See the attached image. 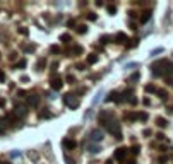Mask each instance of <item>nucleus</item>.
<instances>
[{
	"label": "nucleus",
	"mask_w": 173,
	"mask_h": 164,
	"mask_svg": "<svg viewBox=\"0 0 173 164\" xmlns=\"http://www.w3.org/2000/svg\"><path fill=\"white\" fill-rule=\"evenodd\" d=\"M58 51H60L58 46H51V53H58Z\"/></svg>",
	"instance_id": "obj_32"
},
{
	"label": "nucleus",
	"mask_w": 173,
	"mask_h": 164,
	"mask_svg": "<svg viewBox=\"0 0 173 164\" xmlns=\"http://www.w3.org/2000/svg\"><path fill=\"white\" fill-rule=\"evenodd\" d=\"M5 128H7V120L5 118H0V133L5 132Z\"/></svg>",
	"instance_id": "obj_17"
},
{
	"label": "nucleus",
	"mask_w": 173,
	"mask_h": 164,
	"mask_svg": "<svg viewBox=\"0 0 173 164\" xmlns=\"http://www.w3.org/2000/svg\"><path fill=\"white\" fill-rule=\"evenodd\" d=\"M146 92H158V89H156L153 84H148V86H146Z\"/></svg>",
	"instance_id": "obj_20"
},
{
	"label": "nucleus",
	"mask_w": 173,
	"mask_h": 164,
	"mask_svg": "<svg viewBox=\"0 0 173 164\" xmlns=\"http://www.w3.org/2000/svg\"><path fill=\"white\" fill-rule=\"evenodd\" d=\"M60 39H62L63 43H67V41H70V34H62V36H60Z\"/></svg>",
	"instance_id": "obj_24"
},
{
	"label": "nucleus",
	"mask_w": 173,
	"mask_h": 164,
	"mask_svg": "<svg viewBox=\"0 0 173 164\" xmlns=\"http://www.w3.org/2000/svg\"><path fill=\"white\" fill-rule=\"evenodd\" d=\"M96 62H98V56H96V55H94V53H93V55H89V56H88V63H89V65H94V63H96Z\"/></svg>",
	"instance_id": "obj_15"
},
{
	"label": "nucleus",
	"mask_w": 173,
	"mask_h": 164,
	"mask_svg": "<svg viewBox=\"0 0 173 164\" xmlns=\"http://www.w3.org/2000/svg\"><path fill=\"white\" fill-rule=\"evenodd\" d=\"M151 19V12H142V15H141V22L144 24V22H148Z\"/></svg>",
	"instance_id": "obj_13"
},
{
	"label": "nucleus",
	"mask_w": 173,
	"mask_h": 164,
	"mask_svg": "<svg viewBox=\"0 0 173 164\" xmlns=\"http://www.w3.org/2000/svg\"><path fill=\"white\" fill-rule=\"evenodd\" d=\"M88 19L89 21H96V14H88Z\"/></svg>",
	"instance_id": "obj_30"
},
{
	"label": "nucleus",
	"mask_w": 173,
	"mask_h": 164,
	"mask_svg": "<svg viewBox=\"0 0 173 164\" xmlns=\"http://www.w3.org/2000/svg\"><path fill=\"white\" fill-rule=\"evenodd\" d=\"M163 67H168V62H156L154 65H153V74L154 75H163V74H166V68H163Z\"/></svg>",
	"instance_id": "obj_3"
},
{
	"label": "nucleus",
	"mask_w": 173,
	"mask_h": 164,
	"mask_svg": "<svg viewBox=\"0 0 173 164\" xmlns=\"http://www.w3.org/2000/svg\"><path fill=\"white\" fill-rule=\"evenodd\" d=\"M51 115H50V111H43L41 115H39V118H50Z\"/></svg>",
	"instance_id": "obj_27"
},
{
	"label": "nucleus",
	"mask_w": 173,
	"mask_h": 164,
	"mask_svg": "<svg viewBox=\"0 0 173 164\" xmlns=\"http://www.w3.org/2000/svg\"><path fill=\"white\" fill-rule=\"evenodd\" d=\"M3 80H5V72L0 70V82H3Z\"/></svg>",
	"instance_id": "obj_33"
},
{
	"label": "nucleus",
	"mask_w": 173,
	"mask_h": 164,
	"mask_svg": "<svg viewBox=\"0 0 173 164\" xmlns=\"http://www.w3.org/2000/svg\"><path fill=\"white\" fill-rule=\"evenodd\" d=\"M77 33L79 34H86L88 33V26H84V24L82 26H77Z\"/></svg>",
	"instance_id": "obj_18"
},
{
	"label": "nucleus",
	"mask_w": 173,
	"mask_h": 164,
	"mask_svg": "<svg viewBox=\"0 0 173 164\" xmlns=\"http://www.w3.org/2000/svg\"><path fill=\"white\" fill-rule=\"evenodd\" d=\"M139 151H141V145H134V147L130 149V152H132V154H136V156L139 154Z\"/></svg>",
	"instance_id": "obj_23"
},
{
	"label": "nucleus",
	"mask_w": 173,
	"mask_h": 164,
	"mask_svg": "<svg viewBox=\"0 0 173 164\" xmlns=\"http://www.w3.org/2000/svg\"><path fill=\"white\" fill-rule=\"evenodd\" d=\"M127 41H129V38H127V34H125V33H117V34H115V43L125 44Z\"/></svg>",
	"instance_id": "obj_6"
},
{
	"label": "nucleus",
	"mask_w": 173,
	"mask_h": 164,
	"mask_svg": "<svg viewBox=\"0 0 173 164\" xmlns=\"http://www.w3.org/2000/svg\"><path fill=\"white\" fill-rule=\"evenodd\" d=\"M156 125H158V127H160V128H165V127H166V125H168V122H166V120H165V118H161V116H160V118H158V120H156Z\"/></svg>",
	"instance_id": "obj_12"
},
{
	"label": "nucleus",
	"mask_w": 173,
	"mask_h": 164,
	"mask_svg": "<svg viewBox=\"0 0 173 164\" xmlns=\"http://www.w3.org/2000/svg\"><path fill=\"white\" fill-rule=\"evenodd\" d=\"M108 12H110V14L113 15V14L117 12V7H115V5H108Z\"/></svg>",
	"instance_id": "obj_25"
},
{
	"label": "nucleus",
	"mask_w": 173,
	"mask_h": 164,
	"mask_svg": "<svg viewBox=\"0 0 173 164\" xmlns=\"http://www.w3.org/2000/svg\"><path fill=\"white\" fill-rule=\"evenodd\" d=\"M158 96H160V99H163V101H165V99L168 98V94H166V91H161V89L158 91Z\"/></svg>",
	"instance_id": "obj_21"
},
{
	"label": "nucleus",
	"mask_w": 173,
	"mask_h": 164,
	"mask_svg": "<svg viewBox=\"0 0 173 164\" xmlns=\"http://www.w3.org/2000/svg\"><path fill=\"white\" fill-rule=\"evenodd\" d=\"M67 80H69V84H74V82H75L74 75H67Z\"/></svg>",
	"instance_id": "obj_28"
},
{
	"label": "nucleus",
	"mask_w": 173,
	"mask_h": 164,
	"mask_svg": "<svg viewBox=\"0 0 173 164\" xmlns=\"http://www.w3.org/2000/svg\"><path fill=\"white\" fill-rule=\"evenodd\" d=\"M26 65H27V62H26V60H19V62H17V63H15V65H14V67H15V68H19V70H21V68H24V67H26Z\"/></svg>",
	"instance_id": "obj_16"
},
{
	"label": "nucleus",
	"mask_w": 173,
	"mask_h": 164,
	"mask_svg": "<svg viewBox=\"0 0 173 164\" xmlns=\"http://www.w3.org/2000/svg\"><path fill=\"white\" fill-rule=\"evenodd\" d=\"M142 133H144V135H146V137H149V135H151V130H148V128H146V130H144V132H142Z\"/></svg>",
	"instance_id": "obj_36"
},
{
	"label": "nucleus",
	"mask_w": 173,
	"mask_h": 164,
	"mask_svg": "<svg viewBox=\"0 0 173 164\" xmlns=\"http://www.w3.org/2000/svg\"><path fill=\"white\" fill-rule=\"evenodd\" d=\"M81 53H82V46L75 44V46L72 48V56H75V55H81Z\"/></svg>",
	"instance_id": "obj_14"
},
{
	"label": "nucleus",
	"mask_w": 173,
	"mask_h": 164,
	"mask_svg": "<svg viewBox=\"0 0 173 164\" xmlns=\"http://www.w3.org/2000/svg\"><path fill=\"white\" fill-rule=\"evenodd\" d=\"M127 151H129V149H125V147H118V149L115 151L113 157H115V159H118V161H122V159H125V156H127Z\"/></svg>",
	"instance_id": "obj_5"
},
{
	"label": "nucleus",
	"mask_w": 173,
	"mask_h": 164,
	"mask_svg": "<svg viewBox=\"0 0 173 164\" xmlns=\"http://www.w3.org/2000/svg\"><path fill=\"white\" fill-rule=\"evenodd\" d=\"M105 164H113V163H112V161H106V163H105Z\"/></svg>",
	"instance_id": "obj_38"
},
{
	"label": "nucleus",
	"mask_w": 173,
	"mask_h": 164,
	"mask_svg": "<svg viewBox=\"0 0 173 164\" xmlns=\"http://www.w3.org/2000/svg\"><path fill=\"white\" fill-rule=\"evenodd\" d=\"M24 50L31 53V51H34V44H27V46H24Z\"/></svg>",
	"instance_id": "obj_26"
},
{
	"label": "nucleus",
	"mask_w": 173,
	"mask_h": 164,
	"mask_svg": "<svg viewBox=\"0 0 173 164\" xmlns=\"http://www.w3.org/2000/svg\"><path fill=\"white\" fill-rule=\"evenodd\" d=\"M148 118H149V116H148V113H144V111H142V113H137V120H141V122H146Z\"/></svg>",
	"instance_id": "obj_19"
},
{
	"label": "nucleus",
	"mask_w": 173,
	"mask_h": 164,
	"mask_svg": "<svg viewBox=\"0 0 173 164\" xmlns=\"http://www.w3.org/2000/svg\"><path fill=\"white\" fill-rule=\"evenodd\" d=\"M100 41H101L103 44H106V43H110V41H112V38H110V36H101V38H100Z\"/></svg>",
	"instance_id": "obj_22"
},
{
	"label": "nucleus",
	"mask_w": 173,
	"mask_h": 164,
	"mask_svg": "<svg viewBox=\"0 0 173 164\" xmlns=\"http://www.w3.org/2000/svg\"><path fill=\"white\" fill-rule=\"evenodd\" d=\"M0 164H10V163H0Z\"/></svg>",
	"instance_id": "obj_39"
},
{
	"label": "nucleus",
	"mask_w": 173,
	"mask_h": 164,
	"mask_svg": "<svg viewBox=\"0 0 173 164\" xmlns=\"http://www.w3.org/2000/svg\"><path fill=\"white\" fill-rule=\"evenodd\" d=\"M106 101H117V103H120V101H122V98H118V92H117V91H112V92H110V96L106 98Z\"/></svg>",
	"instance_id": "obj_11"
},
{
	"label": "nucleus",
	"mask_w": 173,
	"mask_h": 164,
	"mask_svg": "<svg viewBox=\"0 0 173 164\" xmlns=\"http://www.w3.org/2000/svg\"><path fill=\"white\" fill-rule=\"evenodd\" d=\"M19 33H21V34H26V36H27V29H26V27H19Z\"/></svg>",
	"instance_id": "obj_31"
},
{
	"label": "nucleus",
	"mask_w": 173,
	"mask_h": 164,
	"mask_svg": "<svg viewBox=\"0 0 173 164\" xmlns=\"http://www.w3.org/2000/svg\"><path fill=\"white\" fill-rule=\"evenodd\" d=\"M65 161H67V164H75L74 159H70V157H67V156H65Z\"/></svg>",
	"instance_id": "obj_34"
},
{
	"label": "nucleus",
	"mask_w": 173,
	"mask_h": 164,
	"mask_svg": "<svg viewBox=\"0 0 173 164\" xmlns=\"http://www.w3.org/2000/svg\"><path fill=\"white\" fill-rule=\"evenodd\" d=\"M91 139L96 140V142H101V140H103V132H101V130H93V132H91Z\"/></svg>",
	"instance_id": "obj_9"
},
{
	"label": "nucleus",
	"mask_w": 173,
	"mask_h": 164,
	"mask_svg": "<svg viewBox=\"0 0 173 164\" xmlns=\"http://www.w3.org/2000/svg\"><path fill=\"white\" fill-rule=\"evenodd\" d=\"M63 103H65L70 110H75V108L79 106V99H77L74 94H65V96H63Z\"/></svg>",
	"instance_id": "obj_2"
},
{
	"label": "nucleus",
	"mask_w": 173,
	"mask_h": 164,
	"mask_svg": "<svg viewBox=\"0 0 173 164\" xmlns=\"http://www.w3.org/2000/svg\"><path fill=\"white\" fill-rule=\"evenodd\" d=\"M50 86H51V89H53V91H60V89L63 87V82H62L60 79H51Z\"/></svg>",
	"instance_id": "obj_8"
},
{
	"label": "nucleus",
	"mask_w": 173,
	"mask_h": 164,
	"mask_svg": "<svg viewBox=\"0 0 173 164\" xmlns=\"http://www.w3.org/2000/svg\"><path fill=\"white\" fill-rule=\"evenodd\" d=\"M26 113H27V111H26V108H22V106H17V108L14 110V116L19 118V120H22V118L26 116Z\"/></svg>",
	"instance_id": "obj_7"
},
{
	"label": "nucleus",
	"mask_w": 173,
	"mask_h": 164,
	"mask_svg": "<svg viewBox=\"0 0 173 164\" xmlns=\"http://www.w3.org/2000/svg\"><path fill=\"white\" fill-rule=\"evenodd\" d=\"M142 103H144V106H149V104H151V101H149L148 98H144V101H142Z\"/></svg>",
	"instance_id": "obj_35"
},
{
	"label": "nucleus",
	"mask_w": 173,
	"mask_h": 164,
	"mask_svg": "<svg viewBox=\"0 0 173 164\" xmlns=\"http://www.w3.org/2000/svg\"><path fill=\"white\" fill-rule=\"evenodd\" d=\"M27 106H31V108H36L38 104H39V96H36V94H31V96H27Z\"/></svg>",
	"instance_id": "obj_4"
},
{
	"label": "nucleus",
	"mask_w": 173,
	"mask_h": 164,
	"mask_svg": "<svg viewBox=\"0 0 173 164\" xmlns=\"http://www.w3.org/2000/svg\"><path fill=\"white\" fill-rule=\"evenodd\" d=\"M89 151H91V152H100V147H96V145H91V147H89Z\"/></svg>",
	"instance_id": "obj_29"
},
{
	"label": "nucleus",
	"mask_w": 173,
	"mask_h": 164,
	"mask_svg": "<svg viewBox=\"0 0 173 164\" xmlns=\"http://www.w3.org/2000/svg\"><path fill=\"white\" fill-rule=\"evenodd\" d=\"M105 128L110 132V133H113L117 139H122V127H120V123L117 122V120H110V122H105Z\"/></svg>",
	"instance_id": "obj_1"
},
{
	"label": "nucleus",
	"mask_w": 173,
	"mask_h": 164,
	"mask_svg": "<svg viewBox=\"0 0 173 164\" xmlns=\"http://www.w3.org/2000/svg\"><path fill=\"white\" fill-rule=\"evenodd\" d=\"M0 106H5V99H2V98H0Z\"/></svg>",
	"instance_id": "obj_37"
},
{
	"label": "nucleus",
	"mask_w": 173,
	"mask_h": 164,
	"mask_svg": "<svg viewBox=\"0 0 173 164\" xmlns=\"http://www.w3.org/2000/svg\"><path fill=\"white\" fill-rule=\"evenodd\" d=\"M63 145H65L67 149H75V147H77V142H75L74 139H65V140H63Z\"/></svg>",
	"instance_id": "obj_10"
}]
</instances>
